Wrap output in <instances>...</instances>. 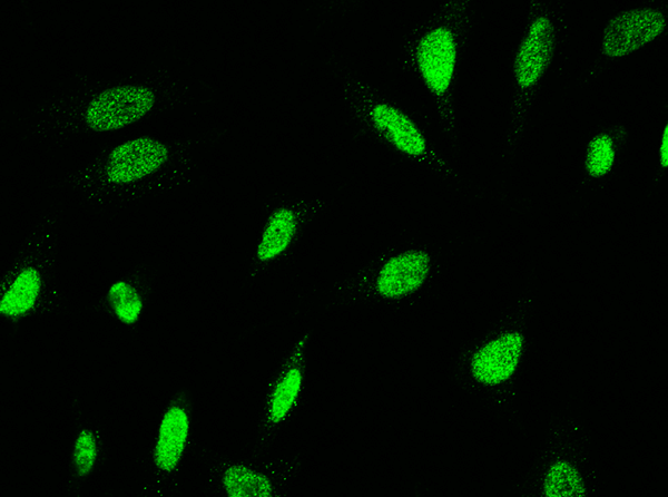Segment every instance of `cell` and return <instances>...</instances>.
<instances>
[{"label":"cell","instance_id":"1","mask_svg":"<svg viewBox=\"0 0 668 497\" xmlns=\"http://www.w3.org/2000/svg\"><path fill=\"white\" fill-rule=\"evenodd\" d=\"M181 79L165 71L131 74L61 90L31 108L28 133L41 139L114 131L184 96Z\"/></svg>","mask_w":668,"mask_h":497},{"label":"cell","instance_id":"2","mask_svg":"<svg viewBox=\"0 0 668 497\" xmlns=\"http://www.w3.org/2000/svg\"><path fill=\"white\" fill-rule=\"evenodd\" d=\"M193 167L191 139L143 135L101 149L68 173L62 186L94 211H112L186 183Z\"/></svg>","mask_w":668,"mask_h":497},{"label":"cell","instance_id":"3","mask_svg":"<svg viewBox=\"0 0 668 497\" xmlns=\"http://www.w3.org/2000/svg\"><path fill=\"white\" fill-rule=\"evenodd\" d=\"M473 14L469 0L445 1L410 32L403 49L404 64L432 96L446 131L456 124V70Z\"/></svg>","mask_w":668,"mask_h":497},{"label":"cell","instance_id":"4","mask_svg":"<svg viewBox=\"0 0 668 497\" xmlns=\"http://www.w3.org/2000/svg\"><path fill=\"white\" fill-rule=\"evenodd\" d=\"M58 225L41 217L22 240L2 274L0 316L10 324L56 311L60 304L57 282Z\"/></svg>","mask_w":668,"mask_h":497},{"label":"cell","instance_id":"5","mask_svg":"<svg viewBox=\"0 0 668 497\" xmlns=\"http://www.w3.org/2000/svg\"><path fill=\"white\" fill-rule=\"evenodd\" d=\"M341 92L352 117L377 140L412 160L443 167L418 124L375 88L346 74L341 79Z\"/></svg>","mask_w":668,"mask_h":497},{"label":"cell","instance_id":"6","mask_svg":"<svg viewBox=\"0 0 668 497\" xmlns=\"http://www.w3.org/2000/svg\"><path fill=\"white\" fill-rule=\"evenodd\" d=\"M561 26L558 12L549 2H530L524 32L512 66V134L524 125L533 106L541 82L554 59Z\"/></svg>","mask_w":668,"mask_h":497},{"label":"cell","instance_id":"7","mask_svg":"<svg viewBox=\"0 0 668 497\" xmlns=\"http://www.w3.org/2000/svg\"><path fill=\"white\" fill-rule=\"evenodd\" d=\"M308 333L293 345L269 383L258 423L255 452L269 447L296 408L304 384Z\"/></svg>","mask_w":668,"mask_h":497},{"label":"cell","instance_id":"8","mask_svg":"<svg viewBox=\"0 0 668 497\" xmlns=\"http://www.w3.org/2000/svg\"><path fill=\"white\" fill-rule=\"evenodd\" d=\"M191 418V393L188 389H179L165 407L151 450L156 481L166 483L177 472L189 442Z\"/></svg>","mask_w":668,"mask_h":497},{"label":"cell","instance_id":"9","mask_svg":"<svg viewBox=\"0 0 668 497\" xmlns=\"http://www.w3.org/2000/svg\"><path fill=\"white\" fill-rule=\"evenodd\" d=\"M321 206V202L310 199L293 201L275 206L263 225L253 255L250 275L254 276L284 256Z\"/></svg>","mask_w":668,"mask_h":497},{"label":"cell","instance_id":"10","mask_svg":"<svg viewBox=\"0 0 668 497\" xmlns=\"http://www.w3.org/2000/svg\"><path fill=\"white\" fill-rule=\"evenodd\" d=\"M431 271V256L421 248H406L382 259L366 283L376 300L397 302L415 293Z\"/></svg>","mask_w":668,"mask_h":497},{"label":"cell","instance_id":"11","mask_svg":"<svg viewBox=\"0 0 668 497\" xmlns=\"http://www.w3.org/2000/svg\"><path fill=\"white\" fill-rule=\"evenodd\" d=\"M667 27V12L658 7L623 10L608 20L600 52L616 59L628 56L659 37Z\"/></svg>","mask_w":668,"mask_h":497},{"label":"cell","instance_id":"12","mask_svg":"<svg viewBox=\"0 0 668 497\" xmlns=\"http://www.w3.org/2000/svg\"><path fill=\"white\" fill-rule=\"evenodd\" d=\"M151 276L145 266H136L110 284L97 302V309L126 327L137 324L151 293Z\"/></svg>","mask_w":668,"mask_h":497},{"label":"cell","instance_id":"13","mask_svg":"<svg viewBox=\"0 0 668 497\" xmlns=\"http://www.w3.org/2000/svg\"><path fill=\"white\" fill-rule=\"evenodd\" d=\"M523 347L519 332H507L480 348L472 357L471 372L483 384L494 386L515 371Z\"/></svg>","mask_w":668,"mask_h":497},{"label":"cell","instance_id":"14","mask_svg":"<svg viewBox=\"0 0 668 497\" xmlns=\"http://www.w3.org/2000/svg\"><path fill=\"white\" fill-rule=\"evenodd\" d=\"M218 484L228 497L278 496L274 480L265 472L243 462L225 464L218 469Z\"/></svg>","mask_w":668,"mask_h":497},{"label":"cell","instance_id":"15","mask_svg":"<svg viewBox=\"0 0 668 497\" xmlns=\"http://www.w3.org/2000/svg\"><path fill=\"white\" fill-rule=\"evenodd\" d=\"M102 452V440L97 429L85 426L77 432L69 459L71 489L82 485L95 471Z\"/></svg>","mask_w":668,"mask_h":497},{"label":"cell","instance_id":"16","mask_svg":"<svg viewBox=\"0 0 668 497\" xmlns=\"http://www.w3.org/2000/svg\"><path fill=\"white\" fill-rule=\"evenodd\" d=\"M547 497H582L586 495L583 479L570 462L560 460L552 464L543 484Z\"/></svg>","mask_w":668,"mask_h":497},{"label":"cell","instance_id":"17","mask_svg":"<svg viewBox=\"0 0 668 497\" xmlns=\"http://www.w3.org/2000/svg\"><path fill=\"white\" fill-rule=\"evenodd\" d=\"M615 158L613 138L608 133H599L587 146L584 168L589 176L602 177L611 170Z\"/></svg>","mask_w":668,"mask_h":497},{"label":"cell","instance_id":"18","mask_svg":"<svg viewBox=\"0 0 668 497\" xmlns=\"http://www.w3.org/2000/svg\"><path fill=\"white\" fill-rule=\"evenodd\" d=\"M660 165L662 168L668 166V125L665 126L662 131L661 145H660Z\"/></svg>","mask_w":668,"mask_h":497}]
</instances>
